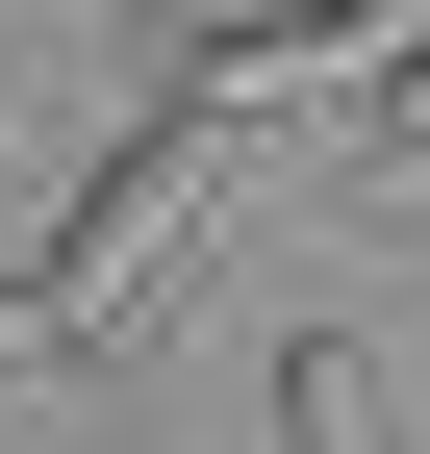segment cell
I'll return each instance as SVG.
<instances>
[{"label":"cell","mask_w":430,"mask_h":454,"mask_svg":"<svg viewBox=\"0 0 430 454\" xmlns=\"http://www.w3.org/2000/svg\"><path fill=\"white\" fill-rule=\"evenodd\" d=\"M228 202V101H127V127L76 152V177H51V253H26V303H51V354H101V328L152 303V278H178V227Z\"/></svg>","instance_id":"cell-1"},{"label":"cell","mask_w":430,"mask_h":454,"mask_svg":"<svg viewBox=\"0 0 430 454\" xmlns=\"http://www.w3.org/2000/svg\"><path fill=\"white\" fill-rule=\"evenodd\" d=\"M330 51H405V0H203L178 76H203V101H253V76H330Z\"/></svg>","instance_id":"cell-2"},{"label":"cell","mask_w":430,"mask_h":454,"mask_svg":"<svg viewBox=\"0 0 430 454\" xmlns=\"http://www.w3.org/2000/svg\"><path fill=\"white\" fill-rule=\"evenodd\" d=\"M253 454H380V354H354V328H279V379H253Z\"/></svg>","instance_id":"cell-3"},{"label":"cell","mask_w":430,"mask_h":454,"mask_svg":"<svg viewBox=\"0 0 430 454\" xmlns=\"http://www.w3.org/2000/svg\"><path fill=\"white\" fill-rule=\"evenodd\" d=\"M354 177H430V0H405V76H380V127H354Z\"/></svg>","instance_id":"cell-4"},{"label":"cell","mask_w":430,"mask_h":454,"mask_svg":"<svg viewBox=\"0 0 430 454\" xmlns=\"http://www.w3.org/2000/svg\"><path fill=\"white\" fill-rule=\"evenodd\" d=\"M26 354H51V303H26V278H0V379H26Z\"/></svg>","instance_id":"cell-5"}]
</instances>
